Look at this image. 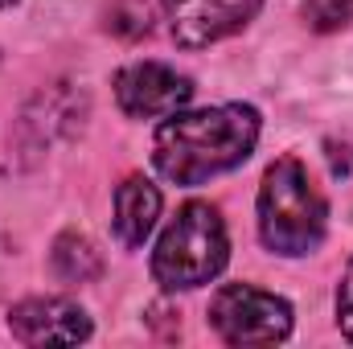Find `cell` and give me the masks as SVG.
Returning <instances> with one entry per match:
<instances>
[{
	"mask_svg": "<svg viewBox=\"0 0 353 349\" xmlns=\"http://www.w3.org/2000/svg\"><path fill=\"white\" fill-rule=\"evenodd\" d=\"M193 99V79L176 74L165 62H132L115 74V103L132 119L173 115Z\"/></svg>",
	"mask_w": 353,
	"mask_h": 349,
	"instance_id": "5",
	"label": "cell"
},
{
	"mask_svg": "<svg viewBox=\"0 0 353 349\" xmlns=\"http://www.w3.org/2000/svg\"><path fill=\"white\" fill-rule=\"evenodd\" d=\"M210 325L226 346H279L292 333V304L255 283H226L210 300Z\"/></svg>",
	"mask_w": 353,
	"mask_h": 349,
	"instance_id": "4",
	"label": "cell"
},
{
	"mask_svg": "<svg viewBox=\"0 0 353 349\" xmlns=\"http://www.w3.org/2000/svg\"><path fill=\"white\" fill-rule=\"evenodd\" d=\"M107 29L136 41L152 33V0H111L107 4Z\"/></svg>",
	"mask_w": 353,
	"mask_h": 349,
	"instance_id": "10",
	"label": "cell"
},
{
	"mask_svg": "<svg viewBox=\"0 0 353 349\" xmlns=\"http://www.w3.org/2000/svg\"><path fill=\"white\" fill-rule=\"evenodd\" d=\"M161 218V189L148 177H128L115 189V235L123 247H144Z\"/></svg>",
	"mask_w": 353,
	"mask_h": 349,
	"instance_id": "8",
	"label": "cell"
},
{
	"mask_svg": "<svg viewBox=\"0 0 353 349\" xmlns=\"http://www.w3.org/2000/svg\"><path fill=\"white\" fill-rule=\"evenodd\" d=\"M337 325L353 341V259L345 267V275H341V283H337Z\"/></svg>",
	"mask_w": 353,
	"mask_h": 349,
	"instance_id": "12",
	"label": "cell"
},
{
	"mask_svg": "<svg viewBox=\"0 0 353 349\" xmlns=\"http://www.w3.org/2000/svg\"><path fill=\"white\" fill-rule=\"evenodd\" d=\"M8 329L21 346H79L90 337V317L62 296H33L8 308Z\"/></svg>",
	"mask_w": 353,
	"mask_h": 349,
	"instance_id": "7",
	"label": "cell"
},
{
	"mask_svg": "<svg viewBox=\"0 0 353 349\" xmlns=\"http://www.w3.org/2000/svg\"><path fill=\"white\" fill-rule=\"evenodd\" d=\"M230 259V239L218 206L210 201H185L176 218L165 226L152 251V279L165 292H189L222 275Z\"/></svg>",
	"mask_w": 353,
	"mask_h": 349,
	"instance_id": "3",
	"label": "cell"
},
{
	"mask_svg": "<svg viewBox=\"0 0 353 349\" xmlns=\"http://www.w3.org/2000/svg\"><path fill=\"white\" fill-rule=\"evenodd\" d=\"M12 4H17V0H0V8H12Z\"/></svg>",
	"mask_w": 353,
	"mask_h": 349,
	"instance_id": "13",
	"label": "cell"
},
{
	"mask_svg": "<svg viewBox=\"0 0 353 349\" xmlns=\"http://www.w3.org/2000/svg\"><path fill=\"white\" fill-rule=\"evenodd\" d=\"M304 21L316 33H337L353 21V0H304Z\"/></svg>",
	"mask_w": 353,
	"mask_h": 349,
	"instance_id": "11",
	"label": "cell"
},
{
	"mask_svg": "<svg viewBox=\"0 0 353 349\" xmlns=\"http://www.w3.org/2000/svg\"><path fill=\"white\" fill-rule=\"evenodd\" d=\"M329 230V201L296 157L275 161L259 185V239L271 255H312Z\"/></svg>",
	"mask_w": 353,
	"mask_h": 349,
	"instance_id": "2",
	"label": "cell"
},
{
	"mask_svg": "<svg viewBox=\"0 0 353 349\" xmlns=\"http://www.w3.org/2000/svg\"><path fill=\"white\" fill-rule=\"evenodd\" d=\"M263 119L251 103H222L205 111H173L152 140V165L173 185H201L239 169L259 144Z\"/></svg>",
	"mask_w": 353,
	"mask_h": 349,
	"instance_id": "1",
	"label": "cell"
},
{
	"mask_svg": "<svg viewBox=\"0 0 353 349\" xmlns=\"http://www.w3.org/2000/svg\"><path fill=\"white\" fill-rule=\"evenodd\" d=\"M169 17V33L185 50H205L230 33H239L263 0H161Z\"/></svg>",
	"mask_w": 353,
	"mask_h": 349,
	"instance_id": "6",
	"label": "cell"
},
{
	"mask_svg": "<svg viewBox=\"0 0 353 349\" xmlns=\"http://www.w3.org/2000/svg\"><path fill=\"white\" fill-rule=\"evenodd\" d=\"M50 263H54L58 279H66V283H90V279L103 275V255H99V247L90 243L87 235H79V230H66V235L54 239Z\"/></svg>",
	"mask_w": 353,
	"mask_h": 349,
	"instance_id": "9",
	"label": "cell"
}]
</instances>
